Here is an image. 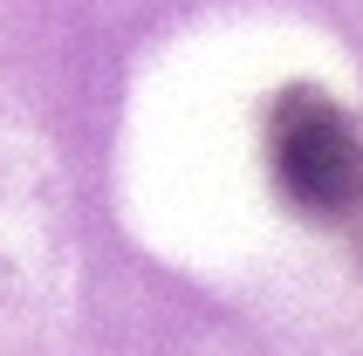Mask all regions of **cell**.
Wrapping results in <instances>:
<instances>
[{
  "instance_id": "obj_1",
  "label": "cell",
  "mask_w": 363,
  "mask_h": 356,
  "mask_svg": "<svg viewBox=\"0 0 363 356\" xmlns=\"http://www.w3.org/2000/svg\"><path fill=\"white\" fill-rule=\"evenodd\" d=\"M274 172H281L288 199L308 206V213H343V206H357L363 144L350 130V117L336 103L308 96V89L281 96V110H274Z\"/></svg>"
}]
</instances>
